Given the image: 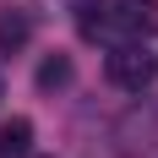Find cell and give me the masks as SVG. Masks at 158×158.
<instances>
[{
  "label": "cell",
  "instance_id": "obj_5",
  "mask_svg": "<svg viewBox=\"0 0 158 158\" xmlns=\"http://www.w3.org/2000/svg\"><path fill=\"white\" fill-rule=\"evenodd\" d=\"M77 27H82V38H109L114 33V16H109V6H98V0H87V6H77Z\"/></svg>",
  "mask_w": 158,
  "mask_h": 158
},
{
  "label": "cell",
  "instance_id": "obj_1",
  "mask_svg": "<svg viewBox=\"0 0 158 158\" xmlns=\"http://www.w3.org/2000/svg\"><path fill=\"white\" fill-rule=\"evenodd\" d=\"M158 147V98H142L136 109L114 120V153L120 158H147Z\"/></svg>",
  "mask_w": 158,
  "mask_h": 158
},
{
  "label": "cell",
  "instance_id": "obj_4",
  "mask_svg": "<svg viewBox=\"0 0 158 158\" xmlns=\"http://www.w3.org/2000/svg\"><path fill=\"white\" fill-rule=\"evenodd\" d=\"M33 153V120L27 114H11L0 126V158H27Z\"/></svg>",
  "mask_w": 158,
  "mask_h": 158
},
{
  "label": "cell",
  "instance_id": "obj_2",
  "mask_svg": "<svg viewBox=\"0 0 158 158\" xmlns=\"http://www.w3.org/2000/svg\"><path fill=\"white\" fill-rule=\"evenodd\" d=\"M104 71H109L114 87L142 93V87H153V82H158V55H153L147 44H120V49L109 55V65H104Z\"/></svg>",
  "mask_w": 158,
  "mask_h": 158
},
{
  "label": "cell",
  "instance_id": "obj_6",
  "mask_svg": "<svg viewBox=\"0 0 158 158\" xmlns=\"http://www.w3.org/2000/svg\"><path fill=\"white\" fill-rule=\"evenodd\" d=\"M27 38H33V16L27 11H6V16H0V49H6V55L22 49Z\"/></svg>",
  "mask_w": 158,
  "mask_h": 158
},
{
  "label": "cell",
  "instance_id": "obj_3",
  "mask_svg": "<svg viewBox=\"0 0 158 158\" xmlns=\"http://www.w3.org/2000/svg\"><path fill=\"white\" fill-rule=\"evenodd\" d=\"M109 16H114V33H120L126 44H147L158 33V6L153 0H114Z\"/></svg>",
  "mask_w": 158,
  "mask_h": 158
},
{
  "label": "cell",
  "instance_id": "obj_7",
  "mask_svg": "<svg viewBox=\"0 0 158 158\" xmlns=\"http://www.w3.org/2000/svg\"><path fill=\"white\" fill-rule=\"evenodd\" d=\"M65 82H71V60H65V55H49V60L38 65V87L55 93V87H65Z\"/></svg>",
  "mask_w": 158,
  "mask_h": 158
}]
</instances>
